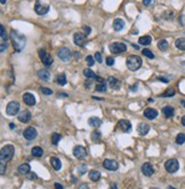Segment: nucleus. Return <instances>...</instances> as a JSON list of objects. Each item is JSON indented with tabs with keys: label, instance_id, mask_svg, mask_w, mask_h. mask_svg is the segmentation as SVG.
Returning a JSON list of instances; mask_svg holds the SVG:
<instances>
[{
	"label": "nucleus",
	"instance_id": "1",
	"mask_svg": "<svg viewBox=\"0 0 185 189\" xmlns=\"http://www.w3.org/2000/svg\"><path fill=\"white\" fill-rule=\"evenodd\" d=\"M9 37H11V40L13 42V46L14 48H15V51L20 53L25 47V37L23 35H21L16 30H12L11 31Z\"/></svg>",
	"mask_w": 185,
	"mask_h": 189
},
{
	"label": "nucleus",
	"instance_id": "2",
	"mask_svg": "<svg viewBox=\"0 0 185 189\" xmlns=\"http://www.w3.org/2000/svg\"><path fill=\"white\" fill-rule=\"evenodd\" d=\"M14 154H15V149L14 146L12 145H6L4 146L1 150H0V162L7 163L8 161H11L13 158Z\"/></svg>",
	"mask_w": 185,
	"mask_h": 189
},
{
	"label": "nucleus",
	"instance_id": "3",
	"mask_svg": "<svg viewBox=\"0 0 185 189\" xmlns=\"http://www.w3.org/2000/svg\"><path fill=\"white\" fill-rule=\"evenodd\" d=\"M142 67V59L137 55H130L127 59V68L130 71H137Z\"/></svg>",
	"mask_w": 185,
	"mask_h": 189
},
{
	"label": "nucleus",
	"instance_id": "4",
	"mask_svg": "<svg viewBox=\"0 0 185 189\" xmlns=\"http://www.w3.org/2000/svg\"><path fill=\"white\" fill-rule=\"evenodd\" d=\"M109 49L112 54H120V53L127 51V46L123 42H112V44H110Z\"/></svg>",
	"mask_w": 185,
	"mask_h": 189
},
{
	"label": "nucleus",
	"instance_id": "5",
	"mask_svg": "<svg viewBox=\"0 0 185 189\" xmlns=\"http://www.w3.org/2000/svg\"><path fill=\"white\" fill-rule=\"evenodd\" d=\"M165 169H166V171L168 173H175L179 169V163H178L177 159H175V158L168 159L167 162L165 163Z\"/></svg>",
	"mask_w": 185,
	"mask_h": 189
},
{
	"label": "nucleus",
	"instance_id": "6",
	"mask_svg": "<svg viewBox=\"0 0 185 189\" xmlns=\"http://www.w3.org/2000/svg\"><path fill=\"white\" fill-rule=\"evenodd\" d=\"M34 11L38 15H46L49 12V5L45 4V2H41V1L38 0L34 4Z\"/></svg>",
	"mask_w": 185,
	"mask_h": 189
},
{
	"label": "nucleus",
	"instance_id": "7",
	"mask_svg": "<svg viewBox=\"0 0 185 189\" xmlns=\"http://www.w3.org/2000/svg\"><path fill=\"white\" fill-rule=\"evenodd\" d=\"M20 111V103L17 101H11L6 107V114L8 116H15Z\"/></svg>",
	"mask_w": 185,
	"mask_h": 189
},
{
	"label": "nucleus",
	"instance_id": "8",
	"mask_svg": "<svg viewBox=\"0 0 185 189\" xmlns=\"http://www.w3.org/2000/svg\"><path fill=\"white\" fill-rule=\"evenodd\" d=\"M57 56H58V59H60L61 61L67 62V61H70V59H71V56H72V53L70 52L69 48H66V47H61V48L57 51Z\"/></svg>",
	"mask_w": 185,
	"mask_h": 189
},
{
	"label": "nucleus",
	"instance_id": "9",
	"mask_svg": "<svg viewBox=\"0 0 185 189\" xmlns=\"http://www.w3.org/2000/svg\"><path fill=\"white\" fill-rule=\"evenodd\" d=\"M39 56H40V59H41V61H42V63H43L46 67H49V66H52V64H53V62H54L53 57L48 54L45 49L40 48L39 49Z\"/></svg>",
	"mask_w": 185,
	"mask_h": 189
},
{
	"label": "nucleus",
	"instance_id": "10",
	"mask_svg": "<svg viewBox=\"0 0 185 189\" xmlns=\"http://www.w3.org/2000/svg\"><path fill=\"white\" fill-rule=\"evenodd\" d=\"M73 42H74L77 46H79V47H83V46L86 45V42H87V38H86V36H85L83 33L77 32V33H74V36H73Z\"/></svg>",
	"mask_w": 185,
	"mask_h": 189
},
{
	"label": "nucleus",
	"instance_id": "11",
	"mask_svg": "<svg viewBox=\"0 0 185 189\" xmlns=\"http://www.w3.org/2000/svg\"><path fill=\"white\" fill-rule=\"evenodd\" d=\"M37 135H38L37 130H36L34 127H32V126H30V127L25 128V130H24V132H23V136H24L27 140H33V139H36V138H37Z\"/></svg>",
	"mask_w": 185,
	"mask_h": 189
},
{
	"label": "nucleus",
	"instance_id": "12",
	"mask_svg": "<svg viewBox=\"0 0 185 189\" xmlns=\"http://www.w3.org/2000/svg\"><path fill=\"white\" fill-rule=\"evenodd\" d=\"M73 156L76 158H79V159L80 158H85L87 156V150L82 146H76L73 148Z\"/></svg>",
	"mask_w": 185,
	"mask_h": 189
},
{
	"label": "nucleus",
	"instance_id": "13",
	"mask_svg": "<svg viewBox=\"0 0 185 189\" xmlns=\"http://www.w3.org/2000/svg\"><path fill=\"white\" fill-rule=\"evenodd\" d=\"M103 166L105 167L106 170H109V171H117L119 169L118 162H116L113 159H105L103 162Z\"/></svg>",
	"mask_w": 185,
	"mask_h": 189
},
{
	"label": "nucleus",
	"instance_id": "14",
	"mask_svg": "<svg viewBox=\"0 0 185 189\" xmlns=\"http://www.w3.org/2000/svg\"><path fill=\"white\" fill-rule=\"evenodd\" d=\"M142 173H143L145 176H153V173H154V167H153L152 164H150V163H144V164L142 165Z\"/></svg>",
	"mask_w": 185,
	"mask_h": 189
},
{
	"label": "nucleus",
	"instance_id": "15",
	"mask_svg": "<svg viewBox=\"0 0 185 189\" xmlns=\"http://www.w3.org/2000/svg\"><path fill=\"white\" fill-rule=\"evenodd\" d=\"M106 88H107L106 81L101 77H96V87H95V90L97 92H105Z\"/></svg>",
	"mask_w": 185,
	"mask_h": 189
},
{
	"label": "nucleus",
	"instance_id": "16",
	"mask_svg": "<svg viewBox=\"0 0 185 189\" xmlns=\"http://www.w3.org/2000/svg\"><path fill=\"white\" fill-rule=\"evenodd\" d=\"M118 127H119L122 132L128 133V132H130V130H132V124L129 123V121H127V119H121V121L118 123Z\"/></svg>",
	"mask_w": 185,
	"mask_h": 189
},
{
	"label": "nucleus",
	"instance_id": "17",
	"mask_svg": "<svg viewBox=\"0 0 185 189\" xmlns=\"http://www.w3.org/2000/svg\"><path fill=\"white\" fill-rule=\"evenodd\" d=\"M23 101H24L25 104L30 106V107H32V106L36 104V97H34V95L32 94V93H30V92L24 93V95H23Z\"/></svg>",
	"mask_w": 185,
	"mask_h": 189
},
{
	"label": "nucleus",
	"instance_id": "18",
	"mask_svg": "<svg viewBox=\"0 0 185 189\" xmlns=\"http://www.w3.org/2000/svg\"><path fill=\"white\" fill-rule=\"evenodd\" d=\"M158 115H159L158 111L153 108H146L145 110H144V116H145V118L150 119V121L156 119V118L158 117Z\"/></svg>",
	"mask_w": 185,
	"mask_h": 189
},
{
	"label": "nucleus",
	"instance_id": "19",
	"mask_svg": "<svg viewBox=\"0 0 185 189\" xmlns=\"http://www.w3.org/2000/svg\"><path fill=\"white\" fill-rule=\"evenodd\" d=\"M17 118H18L20 122H22V123L30 122V119H31V112H30L29 110H23L21 114H18Z\"/></svg>",
	"mask_w": 185,
	"mask_h": 189
},
{
	"label": "nucleus",
	"instance_id": "20",
	"mask_svg": "<svg viewBox=\"0 0 185 189\" xmlns=\"http://www.w3.org/2000/svg\"><path fill=\"white\" fill-rule=\"evenodd\" d=\"M107 85L113 90H119L120 86H121V83H120L119 79H117L114 77H109L107 78Z\"/></svg>",
	"mask_w": 185,
	"mask_h": 189
},
{
	"label": "nucleus",
	"instance_id": "21",
	"mask_svg": "<svg viewBox=\"0 0 185 189\" xmlns=\"http://www.w3.org/2000/svg\"><path fill=\"white\" fill-rule=\"evenodd\" d=\"M137 132L139 135H146L150 132V126L146 123H139L137 126Z\"/></svg>",
	"mask_w": 185,
	"mask_h": 189
},
{
	"label": "nucleus",
	"instance_id": "22",
	"mask_svg": "<svg viewBox=\"0 0 185 189\" xmlns=\"http://www.w3.org/2000/svg\"><path fill=\"white\" fill-rule=\"evenodd\" d=\"M38 77H39L40 79H42V80L48 81L50 79V72L47 69H41V70L38 71Z\"/></svg>",
	"mask_w": 185,
	"mask_h": 189
},
{
	"label": "nucleus",
	"instance_id": "23",
	"mask_svg": "<svg viewBox=\"0 0 185 189\" xmlns=\"http://www.w3.org/2000/svg\"><path fill=\"white\" fill-rule=\"evenodd\" d=\"M49 161H50V164H52V166L54 167L55 171H60V170L62 169V163H61V161H60L57 157L52 156V157L49 158Z\"/></svg>",
	"mask_w": 185,
	"mask_h": 189
},
{
	"label": "nucleus",
	"instance_id": "24",
	"mask_svg": "<svg viewBox=\"0 0 185 189\" xmlns=\"http://www.w3.org/2000/svg\"><path fill=\"white\" fill-rule=\"evenodd\" d=\"M125 25H126V23H125V21L122 18H116L113 21V29L116 31H121L125 28Z\"/></svg>",
	"mask_w": 185,
	"mask_h": 189
},
{
	"label": "nucleus",
	"instance_id": "25",
	"mask_svg": "<svg viewBox=\"0 0 185 189\" xmlns=\"http://www.w3.org/2000/svg\"><path fill=\"white\" fill-rule=\"evenodd\" d=\"M162 114L166 118H172V116L175 115V109L170 107V106H167V107H163L162 108Z\"/></svg>",
	"mask_w": 185,
	"mask_h": 189
},
{
	"label": "nucleus",
	"instance_id": "26",
	"mask_svg": "<svg viewBox=\"0 0 185 189\" xmlns=\"http://www.w3.org/2000/svg\"><path fill=\"white\" fill-rule=\"evenodd\" d=\"M18 173L20 174H23V176H27V173H30V165L27 163H24V164H21L18 166Z\"/></svg>",
	"mask_w": 185,
	"mask_h": 189
},
{
	"label": "nucleus",
	"instance_id": "27",
	"mask_svg": "<svg viewBox=\"0 0 185 189\" xmlns=\"http://www.w3.org/2000/svg\"><path fill=\"white\" fill-rule=\"evenodd\" d=\"M88 124H89L92 127L97 128V127H100V126L102 125V121H101L100 118H97V117H90V118L88 119Z\"/></svg>",
	"mask_w": 185,
	"mask_h": 189
},
{
	"label": "nucleus",
	"instance_id": "28",
	"mask_svg": "<svg viewBox=\"0 0 185 189\" xmlns=\"http://www.w3.org/2000/svg\"><path fill=\"white\" fill-rule=\"evenodd\" d=\"M152 42V38L150 37V36H143V37H141L139 39H138V44L139 45H143V46H147V45H150Z\"/></svg>",
	"mask_w": 185,
	"mask_h": 189
},
{
	"label": "nucleus",
	"instance_id": "29",
	"mask_svg": "<svg viewBox=\"0 0 185 189\" xmlns=\"http://www.w3.org/2000/svg\"><path fill=\"white\" fill-rule=\"evenodd\" d=\"M31 154L33 157H41L43 155V149L41 147H33L31 150Z\"/></svg>",
	"mask_w": 185,
	"mask_h": 189
},
{
	"label": "nucleus",
	"instance_id": "30",
	"mask_svg": "<svg viewBox=\"0 0 185 189\" xmlns=\"http://www.w3.org/2000/svg\"><path fill=\"white\" fill-rule=\"evenodd\" d=\"M89 179L92 181H98L101 179V173L98 171H96V170H92L89 172Z\"/></svg>",
	"mask_w": 185,
	"mask_h": 189
},
{
	"label": "nucleus",
	"instance_id": "31",
	"mask_svg": "<svg viewBox=\"0 0 185 189\" xmlns=\"http://www.w3.org/2000/svg\"><path fill=\"white\" fill-rule=\"evenodd\" d=\"M175 46L181 51H185V38H178L175 41Z\"/></svg>",
	"mask_w": 185,
	"mask_h": 189
},
{
	"label": "nucleus",
	"instance_id": "32",
	"mask_svg": "<svg viewBox=\"0 0 185 189\" xmlns=\"http://www.w3.org/2000/svg\"><path fill=\"white\" fill-rule=\"evenodd\" d=\"M174 95H175V90L172 87H168L160 96H162V97H172Z\"/></svg>",
	"mask_w": 185,
	"mask_h": 189
},
{
	"label": "nucleus",
	"instance_id": "33",
	"mask_svg": "<svg viewBox=\"0 0 185 189\" xmlns=\"http://www.w3.org/2000/svg\"><path fill=\"white\" fill-rule=\"evenodd\" d=\"M168 41L166 39H161V40L158 41V48L161 49V51H167L168 49Z\"/></svg>",
	"mask_w": 185,
	"mask_h": 189
},
{
	"label": "nucleus",
	"instance_id": "34",
	"mask_svg": "<svg viewBox=\"0 0 185 189\" xmlns=\"http://www.w3.org/2000/svg\"><path fill=\"white\" fill-rule=\"evenodd\" d=\"M83 75H85V77H87L88 79H94V78H96V73H95L92 70H90L89 68L83 70Z\"/></svg>",
	"mask_w": 185,
	"mask_h": 189
},
{
	"label": "nucleus",
	"instance_id": "35",
	"mask_svg": "<svg viewBox=\"0 0 185 189\" xmlns=\"http://www.w3.org/2000/svg\"><path fill=\"white\" fill-rule=\"evenodd\" d=\"M61 139H62V136H61V134H58V133H53V134H52V138H50L52 143H53L54 146H57L58 142L61 141Z\"/></svg>",
	"mask_w": 185,
	"mask_h": 189
},
{
	"label": "nucleus",
	"instance_id": "36",
	"mask_svg": "<svg viewBox=\"0 0 185 189\" xmlns=\"http://www.w3.org/2000/svg\"><path fill=\"white\" fill-rule=\"evenodd\" d=\"M56 81L57 84H60L61 86H64L66 84V77H65V73H61L56 77Z\"/></svg>",
	"mask_w": 185,
	"mask_h": 189
},
{
	"label": "nucleus",
	"instance_id": "37",
	"mask_svg": "<svg viewBox=\"0 0 185 189\" xmlns=\"http://www.w3.org/2000/svg\"><path fill=\"white\" fill-rule=\"evenodd\" d=\"M185 142V133H179L176 136V143L177 145H183Z\"/></svg>",
	"mask_w": 185,
	"mask_h": 189
},
{
	"label": "nucleus",
	"instance_id": "38",
	"mask_svg": "<svg viewBox=\"0 0 185 189\" xmlns=\"http://www.w3.org/2000/svg\"><path fill=\"white\" fill-rule=\"evenodd\" d=\"M101 132H98V131H94L92 133V140L94 142H97L100 139H101Z\"/></svg>",
	"mask_w": 185,
	"mask_h": 189
},
{
	"label": "nucleus",
	"instance_id": "39",
	"mask_svg": "<svg viewBox=\"0 0 185 189\" xmlns=\"http://www.w3.org/2000/svg\"><path fill=\"white\" fill-rule=\"evenodd\" d=\"M86 62H87L88 67H92V66H94V63H95V59H94V56L88 55V56L86 57Z\"/></svg>",
	"mask_w": 185,
	"mask_h": 189
},
{
	"label": "nucleus",
	"instance_id": "40",
	"mask_svg": "<svg viewBox=\"0 0 185 189\" xmlns=\"http://www.w3.org/2000/svg\"><path fill=\"white\" fill-rule=\"evenodd\" d=\"M142 53H143L144 56L149 57V59H154V54H153L150 49H143V51H142Z\"/></svg>",
	"mask_w": 185,
	"mask_h": 189
},
{
	"label": "nucleus",
	"instance_id": "41",
	"mask_svg": "<svg viewBox=\"0 0 185 189\" xmlns=\"http://www.w3.org/2000/svg\"><path fill=\"white\" fill-rule=\"evenodd\" d=\"M40 92H41L43 95H52L53 94V91H52V90H49V88H47V87H41V88H40Z\"/></svg>",
	"mask_w": 185,
	"mask_h": 189
},
{
	"label": "nucleus",
	"instance_id": "42",
	"mask_svg": "<svg viewBox=\"0 0 185 189\" xmlns=\"http://www.w3.org/2000/svg\"><path fill=\"white\" fill-rule=\"evenodd\" d=\"M87 170H88V169H87V165H85V164L81 165L80 167H78V173H79V176H82L83 173H86Z\"/></svg>",
	"mask_w": 185,
	"mask_h": 189
},
{
	"label": "nucleus",
	"instance_id": "43",
	"mask_svg": "<svg viewBox=\"0 0 185 189\" xmlns=\"http://www.w3.org/2000/svg\"><path fill=\"white\" fill-rule=\"evenodd\" d=\"M0 28H1V40L7 42V33H6L5 27H4V25H1Z\"/></svg>",
	"mask_w": 185,
	"mask_h": 189
},
{
	"label": "nucleus",
	"instance_id": "44",
	"mask_svg": "<svg viewBox=\"0 0 185 189\" xmlns=\"http://www.w3.org/2000/svg\"><path fill=\"white\" fill-rule=\"evenodd\" d=\"M95 60H97V62H103V59H102V54L100 52H96L95 53Z\"/></svg>",
	"mask_w": 185,
	"mask_h": 189
},
{
	"label": "nucleus",
	"instance_id": "45",
	"mask_svg": "<svg viewBox=\"0 0 185 189\" xmlns=\"http://www.w3.org/2000/svg\"><path fill=\"white\" fill-rule=\"evenodd\" d=\"M106 64L110 66V67L113 66V64H114V59H112V57H110V56L106 57Z\"/></svg>",
	"mask_w": 185,
	"mask_h": 189
},
{
	"label": "nucleus",
	"instance_id": "46",
	"mask_svg": "<svg viewBox=\"0 0 185 189\" xmlns=\"http://www.w3.org/2000/svg\"><path fill=\"white\" fill-rule=\"evenodd\" d=\"M27 178L29 179V180H34V179H37L38 176H37V174H36V173H27Z\"/></svg>",
	"mask_w": 185,
	"mask_h": 189
},
{
	"label": "nucleus",
	"instance_id": "47",
	"mask_svg": "<svg viewBox=\"0 0 185 189\" xmlns=\"http://www.w3.org/2000/svg\"><path fill=\"white\" fill-rule=\"evenodd\" d=\"M6 48H7V42H6V41H1V47H0V52H1V53H4Z\"/></svg>",
	"mask_w": 185,
	"mask_h": 189
},
{
	"label": "nucleus",
	"instance_id": "48",
	"mask_svg": "<svg viewBox=\"0 0 185 189\" xmlns=\"http://www.w3.org/2000/svg\"><path fill=\"white\" fill-rule=\"evenodd\" d=\"M0 164H1V171H0V173H1V176H4L5 174V169H6L5 162H0Z\"/></svg>",
	"mask_w": 185,
	"mask_h": 189
},
{
	"label": "nucleus",
	"instance_id": "49",
	"mask_svg": "<svg viewBox=\"0 0 185 189\" xmlns=\"http://www.w3.org/2000/svg\"><path fill=\"white\" fill-rule=\"evenodd\" d=\"M83 29H85V33H86V36H88V35H90V32H92V29L89 27H83Z\"/></svg>",
	"mask_w": 185,
	"mask_h": 189
},
{
	"label": "nucleus",
	"instance_id": "50",
	"mask_svg": "<svg viewBox=\"0 0 185 189\" xmlns=\"http://www.w3.org/2000/svg\"><path fill=\"white\" fill-rule=\"evenodd\" d=\"M54 187H55V189H63V186L61 183H57V182L54 185Z\"/></svg>",
	"mask_w": 185,
	"mask_h": 189
},
{
	"label": "nucleus",
	"instance_id": "51",
	"mask_svg": "<svg viewBox=\"0 0 185 189\" xmlns=\"http://www.w3.org/2000/svg\"><path fill=\"white\" fill-rule=\"evenodd\" d=\"M143 4H144L145 6H150V5L152 4V0H143Z\"/></svg>",
	"mask_w": 185,
	"mask_h": 189
},
{
	"label": "nucleus",
	"instance_id": "52",
	"mask_svg": "<svg viewBox=\"0 0 185 189\" xmlns=\"http://www.w3.org/2000/svg\"><path fill=\"white\" fill-rule=\"evenodd\" d=\"M110 189H118V186H117V183H111V186H110Z\"/></svg>",
	"mask_w": 185,
	"mask_h": 189
},
{
	"label": "nucleus",
	"instance_id": "53",
	"mask_svg": "<svg viewBox=\"0 0 185 189\" xmlns=\"http://www.w3.org/2000/svg\"><path fill=\"white\" fill-rule=\"evenodd\" d=\"M158 79L161 81H163V83H168V81H169V79H166V78H163V77H159Z\"/></svg>",
	"mask_w": 185,
	"mask_h": 189
},
{
	"label": "nucleus",
	"instance_id": "54",
	"mask_svg": "<svg viewBox=\"0 0 185 189\" xmlns=\"http://www.w3.org/2000/svg\"><path fill=\"white\" fill-rule=\"evenodd\" d=\"M136 86H137V85H132V86H130V91H136V90H137Z\"/></svg>",
	"mask_w": 185,
	"mask_h": 189
},
{
	"label": "nucleus",
	"instance_id": "55",
	"mask_svg": "<svg viewBox=\"0 0 185 189\" xmlns=\"http://www.w3.org/2000/svg\"><path fill=\"white\" fill-rule=\"evenodd\" d=\"M181 123H182V125H183V126H185V116H183V117H182Z\"/></svg>",
	"mask_w": 185,
	"mask_h": 189
},
{
	"label": "nucleus",
	"instance_id": "56",
	"mask_svg": "<svg viewBox=\"0 0 185 189\" xmlns=\"http://www.w3.org/2000/svg\"><path fill=\"white\" fill-rule=\"evenodd\" d=\"M58 96H63V97H67L66 93H58Z\"/></svg>",
	"mask_w": 185,
	"mask_h": 189
},
{
	"label": "nucleus",
	"instance_id": "57",
	"mask_svg": "<svg viewBox=\"0 0 185 189\" xmlns=\"http://www.w3.org/2000/svg\"><path fill=\"white\" fill-rule=\"evenodd\" d=\"M132 33H134V35H137V33H138V31H137L136 29H135V30L132 29Z\"/></svg>",
	"mask_w": 185,
	"mask_h": 189
},
{
	"label": "nucleus",
	"instance_id": "58",
	"mask_svg": "<svg viewBox=\"0 0 185 189\" xmlns=\"http://www.w3.org/2000/svg\"><path fill=\"white\" fill-rule=\"evenodd\" d=\"M74 55H76V57H77V60H79V57H80V56H81V54H80V53H76V54H74Z\"/></svg>",
	"mask_w": 185,
	"mask_h": 189
},
{
	"label": "nucleus",
	"instance_id": "59",
	"mask_svg": "<svg viewBox=\"0 0 185 189\" xmlns=\"http://www.w3.org/2000/svg\"><path fill=\"white\" fill-rule=\"evenodd\" d=\"M132 47H134L135 49H138V46H137V45H134V44H132Z\"/></svg>",
	"mask_w": 185,
	"mask_h": 189
},
{
	"label": "nucleus",
	"instance_id": "60",
	"mask_svg": "<svg viewBox=\"0 0 185 189\" xmlns=\"http://www.w3.org/2000/svg\"><path fill=\"white\" fill-rule=\"evenodd\" d=\"M167 189H176V188H175V187H172V186H168Z\"/></svg>",
	"mask_w": 185,
	"mask_h": 189
},
{
	"label": "nucleus",
	"instance_id": "61",
	"mask_svg": "<svg viewBox=\"0 0 185 189\" xmlns=\"http://www.w3.org/2000/svg\"><path fill=\"white\" fill-rule=\"evenodd\" d=\"M9 127H11V128H14V127H15V125H14V124H11V125H9Z\"/></svg>",
	"mask_w": 185,
	"mask_h": 189
},
{
	"label": "nucleus",
	"instance_id": "62",
	"mask_svg": "<svg viewBox=\"0 0 185 189\" xmlns=\"http://www.w3.org/2000/svg\"><path fill=\"white\" fill-rule=\"evenodd\" d=\"M0 1H1V4H2V5H5V4H6V0H0Z\"/></svg>",
	"mask_w": 185,
	"mask_h": 189
},
{
	"label": "nucleus",
	"instance_id": "63",
	"mask_svg": "<svg viewBox=\"0 0 185 189\" xmlns=\"http://www.w3.org/2000/svg\"><path fill=\"white\" fill-rule=\"evenodd\" d=\"M182 104H183V107L185 108V101H182Z\"/></svg>",
	"mask_w": 185,
	"mask_h": 189
},
{
	"label": "nucleus",
	"instance_id": "64",
	"mask_svg": "<svg viewBox=\"0 0 185 189\" xmlns=\"http://www.w3.org/2000/svg\"><path fill=\"white\" fill-rule=\"evenodd\" d=\"M152 189H156V188H152Z\"/></svg>",
	"mask_w": 185,
	"mask_h": 189
}]
</instances>
